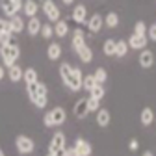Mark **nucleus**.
Wrapping results in <instances>:
<instances>
[{"mask_svg": "<svg viewBox=\"0 0 156 156\" xmlns=\"http://www.w3.org/2000/svg\"><path fill=\"white\" fill-rule=\"evenodd\" d=\"M19 54H21V48L15 43H6L0 48V56H2V62H4L6 67H11L19 60Z\"/></svg>", "mask_w": 156, "mask_h": 156, "instance_id": "nucleus-1", "label": "nucleus"}, {"mask_svg": "<svg viewBox=\"0 0 156 156\" xmlns=\"http://www.w3.org/2000/svg\"><path fill=\"white\" fill-rule=\"evenodd\" d=\"M43 11H45L48 21H52V23L60 21V15L62 13H60V8L54 4V0H45V2H43Z\"/></svg>", "mask_w": 156, "mask_h": 156, "instance_id": "nucleus-2", "label": "nucleus"}, {"mask_svg": "<svg viewBox=\"0 0 156 156\" xmlns=\"http://www.w3.org/2000/svg\"><path fill=\"white\" fill-rule=\"evenodd\" d=\"M15 145H17V151L21 152V154H30V152L35 149L34 141L28 138V136H17V140H15Z\"/></svg>", "mask_w": 156, "mask_h": 156, "instance_id": "nucleus-3", "label": "nucleus"}, {"mask_svg": "<svg viewBox=\"0 0 156 156\" xmlns=\"http://www.w3.org/2000/svg\"><path fill=\"white\" fill-rule=\"evenodd\" d=\"M67 87L71 91H80L82 89V73H80V69L73 67V73H71V78L67 82Z\"/></svg>", "mask_w": 156, "mask_h": 156, "instance_id": "nucleus-4", "label": "nucleus"}, {"mask_svg": "<svg viewBox=\"0 0 156 156\" xmlns=\"http://www.w3.org/2000/svg\"><path fill=\"white\" fill-rule=\"evenodd\" d=\"M65 147V134L63 132H56L52 136V140H50V145H48V152L54 154L56 151H60Z\"/></svg>", "mask_w": 156, "mask_h": 156, "instance_id": "nucleus-5", "label": "nucleus"}, {"mask_svg": "<svg viewBox=\"0 0 156 156\" xmlns=\"http://www.w3.org/2000/svg\"><path fill=\"white\" fill-rule=\"evenodd\" d=\"M152 63H154V52L149 50V48H141V54H140V65H141L143 69H149V67H152Z\"/></svg>", "mask_w": 156, "mask_h": 156, "instance_id": "nucleus-6", "label": "nucleus"}, {"mask_svg": "<svg viewBox=\"0 0 156 156\" xmlns=\"http://www.w3.org/2000/svg\"><path fill=\"white\" fill-rule=\"evenodd\" d=\"M0 8H2L4 15H8V17L17 15V13H19V9H21V6H17L13 0H0Z\"/></svg>", "mask_w": 156, "mask_h": 156, "instance_id": "nucleus-7", "label": "nucleus"}, {"mask_svg": "<svg viewBox=\"0 0 156 156\" xmlns=\"http://www.w3.org/2000/svg\"><path fill=\"white\" fill-rule=\"evenodd\" d=\"M147 41H149V39H147L145 35L132 34V35H130V39H128V45H130L132 48H138V50H141V48H145V47H147Z\"/></svg>", "mask_w": 156, "mask_h": 156, "instance_id": "nucleus-8", "label": "nucleus"}, {"mask_svg": "<svg viewBox=\"0 0 156 156\" xmlns=\"http://www.w3.org/2000/svg\"><path fill=\"white\" fill-rule=\"evenodd\" d=\"M86 19H87V8L84 4H78L73 9V21L74 23H86Z\"/></svg>", "mask_w": 156, "mask_h": 156, "instance_id": "nucleus-9", "label": "nucleus"}, {"mask_svg": "<svg viewBox=\"0 0 156 156\" xmlns=\"http://www.w3.org/2000/svg\"><path fill=\"white\" fill-rule=\"evenodd\" d=\"M102 24H104V19L99 15V13H95L89 21H87V26H89V30L95 34V32H101V28H102Z\"/></svg>", "mask_w": 156, "mask_h": 156, "instance_id": "nucleus-10", "label": "nucleus"}, {"mask_svg": "<svg viewBox=\"0 0 156 156\" xmlns=\"http://www.w3.org/2000/svg\"><path fill=\"white\" fill-rule=\"evenodd\" d=\"M87 113H89V108H87V99H80V101H78V102L74 104V115L82 119V117H86Z\"/></svg>", "mask_w": 156, "mask_h": 156, "instance_id": "nucleus-11", "label": "nucleus"}, {"mask_svg": "<svg viewBox=\"0 0 156 156\" xmlns=\"http://www.w3.org/2000/svg\"><path fill=\"white\" fill-rule=\"evenodd\" d=\"M9 30L13 34H19V32H23L24 30V21H23V17H19V15H13L9 19Z\"/></svg>", "mask_w": 156, "mask_h": 156, "instance_id": "nucleus-12", "label": "nucleus"}, {"mask_svg": "<svg viewBox=\"0 0 156 156\" xmlns=\"http://www.w3.org/2000/svg\"><path fill=\"white\" fill-rule=\"evenodd\" d=\"M50 115H52L54 125H63L65 119H67V113H65L63 108H54V110H50Z\"/></svg>", "mask_w": 156, "mask_h": 156, "instance_id": "nucleus-13", "label": "nucleus"}, {"mask_svg": "<svg viewBox=\"0 0 156 156\" xmlns=\"http://www.w3.org/2000/svg\"><path fill=\"white\" fill-rule=\"evenodd\" d=\"M74 149H76L78 156H89V154H91V145H89L87 141H84V140H76Z\"/></svg>", "mask_w": 156, "mask_h": 156, "instance_id": "nucleus-14", "label": "nucleus"}, {"mask_svg": "<svg viewBox=\"0 0 156 156\" xmlns=\"http://www.w3.org/2000/svg\"><path fill=\"white\" fill-rule=\"evenodd\" d=\"M97 125L99 126H108L110 125V112L106 108L97 110Z\"/></svg>", "mask_w": 156, "mask_h": 156, "instance_id": "nucleus-15", "label": "nucleus"}, {"mask_svg": "<svg viewBox=\"0 0 156 156\" xmlns=\"http://www.w3.org/2000/svg\"><path fill=\"white\" fill-rule=\"evenodd\" d=\"M41 26H43L41 21H39V19L34 15V17H30V21H28V26H26V28H28V34H30V35H37L39 30H41Z\"/></svg>", "mask_w": 156, "mask_h": 156, "instance_id": "nucleus-16", "label": "nucleus"}, {"mask_svg": "<svg viewBox=\"0 0 156 156\" xmlns=\"http://www.w3.org/2000/svg\"><path fill=\"white\" fill-rule=\"evenodd\" d=\"M67 32H69V23L67 21H56V24H54V34L58 35V37H65L67 35Z\"/></svg>", "mask_w": 156, "mask_h": 156, "instance_id": "nucleus-17", "label": "nucleus"}, {"mask_svg": "<svg viewBox=\"0 0 156 156\" xmlns=\"http://www.w3.org/2000/svg\"><path fill=\"white\" fill-rule=\"evenodd\" d=\"M47 56H48V60H60V56H62V47L58 45V43H50L48 48H47Z\"/></svg>", "mask_w": 156, "mask_h": 156, "instance_id": "nucleus-18", "label": "nucleus"}, {"mask_svg": "<svg viewBox=\"0 0 156 156\" xmlns=\"http://www.w3.org/2000/svg\"><path fill=\"white\" fill-rule=\"evenodd\" d=\"M8 69H9V80L11 82H21L23 80V67H19L17 63H13Z\"/></svg>", "mask_w": 156, "mask_h": 156, "instance_id": "nucleus-19", "label": "nucleus"}, {"mask_svg": "<svg viewBox=\"0 0 156 156\" xmlns=\"http://www.w3.org/2000/svg\"><path fill=\"white\" fill-rule=\"evenodd\" d=\"M78 52V56H80V60L84 62V63H89L91 60H93V52H91V48L87 47V45H84V47H80L76 50Z\"/></svg>", "mask_w": 156, "mask_h": 156, "instance_id": "nucleus-20", "label": "nucleus"}, {"mask_svg": "<svg viewBox=\"0 0 156 156\" xmlns=\"http://www.w3.org/2000/svg\"><path fill=\"white\" fill-rule=\"evenodd\" d=\"M37 11H39V4L34 2V0H26V2H24V15L34 17Z\"/></svg>", "mask_w": 156, "mask_h": 156, "instance_id": "nucleus-21", "label": "nucleus"}, {"mask_svg": "<svg viewBox=\"0 0 156 156\" xmlns=\"http://www.w3.org/2000/svg\"><path fill=\"white\" fill-rule=\"evenodd\" d=\"M86 45V41H84V34H82V30H74V37H73V48L74 50H78L80 47H84Z\"/></svg>", "mask_w": 156, "mask_h": 156, "instance_id": "nucleus-22", "label": "nucleus"}, {"mask_svg": "<svg viewBox=\"0 0 156 156\" xmlns=\"http://www.w3.org/2000/svg\"><path fill=\"white\" fill-rule=\"evenodd\" d=\"M152 121H154V112H152L151 108H143V110H141V123H143L145 126H149Z\"/></svg>", "mask_w": 156, "mask_h": 156, "instance_id": "nucleus-23", "label": "nucleus"}, {"mask_svg": "<svg viewBox=\"0 0 156 156\" xmlns=\"http://www.w3.org/2000/svg\"><path fill=\"white\" fill-rule=\"evenodd\" d=\"M71 73H73V67H71L69 63H62V67H60V76H62V80H63L65 86H67L69 78H71Z\"/></svg>", "mask_w": 156, "mask_h": 156, "instance_id": "nucleus-24", "label": "nucleus"}, {"mask_svg": "<svg viewBox=\"0 0 156 156\" xmlns=\"http://www.w3.org/2000/svg\"><path fill=\"white\" fill-rule=\"evenodd\" d=\"M89 97H93V99H102V97H104V87H102V84H99V82H97L91 89H89Z\"/></svg>", "mask_w": 156, "mask_h": 156, "instance_id": "nucleus-25", "label": "nucleus"}, {"mask_svg": "<svg viewBox=\"0 0 156 156\" xmlns=\"http://www.w3.org/2000/svg\"><path fill=\"white\" fill-rule=\"evenodd\" d=\"M23 78H24L26 84H32V82H37V80H39L35 69H26V71H23Z\"/></svg>", "mask_w": 156, "mask_h": 156, "instance_id": "nucleus-26", "label": "nucleus"}, {"mask_svg": "<svg viewBox=\"0 0 156 156\" xmlns=\"http://www.w3.org/2000/svg\"><path fill=\"white\" fill-rule=\"evenodd\" d=\"M104 24H106V26H110V28H115L117 24H119V15L113 13V11H110V13L104 17Z\"/></svg>", "mask_w": 156, "mask_h": 156, "instance_id": "nucleus-27", "label": "nucleus"}, {"mask_svg": "<svg viewBox=\"0 0 156 156\" xmlns=\"http://www.w3.org/2000/svg\"><path fill=\"white\" fill-rule=\"evenodd\" d=\"M102 50H104L106 56H115V41H113V39H106Z\"/></svg>", "mask_w": 156, "mask_h": 156, "instance_id": "nucleus-28", "label": "nucleus"}, {"mask_svg": "<svg viewBox=\"0 0 156 156\" xmlns=\"http://www.w3.org/2000/svg\"><path fill=\"white\" fill-rule=\"evenodd\" d=\"M126 50H128V45L125 43V41H115V56H125L126 54Z\"/></svg>", "mask_w": 156, "mask_h": 156, "instance_id": "nucleus-29", "label": "nucleus"}, {"mask_svg": "<svg viewBox=\"0 0 156 156\" xmlns=\"http://www.w3.org/2000/svg\"><path fill=\"white\" fill-rule=\"evenodd\" d=\"M95 84H97V80H95V76H93V74H87V76H84V78H82V87H84V89H87V91H89Z\"/></svg>", "mask_w": 156, "mask_h": 156, "instance_id": "nucleus-30", "label": "nucleus"}, {"mask_svg": "<svg viewBox=\"0 0 156 156\" xmlns=\"http://www.w3.org/2000/svg\"><path fill=\"white\" fill-rule=\"evenodd\" d=\"M93 76H95V80L99 82V84H104V82H106V78H108V73H106L104 69H101V67H99V69L95 71V74H93Z\"/></svg>", "mask_w": 156, "mask_h": 156, "instance_id": "nucleus-31", "label": "nucleus"}, {"mask_svg": "<svg viewBox=\"0 0 156 156\" xmlns=\"http://www.w3.org/2000/svg\"><path fill=\"white\" fill-rule=\"evenodd\" d=\"M39 32H41V35H43L45 39H50V37H52V34H54V28H52L50 24H43Z\"/></svg>", "mask_w": 156, "mask_h": 156, "instance_id": "nucleus-32", "label": "nucleus"}, {"mask_svg": "<svg viewBox=\"0 0 156 156\" xmlns=\"http://www.w3.org/2000/svg\"><path fill=\"white\" fill-rule=\"evenodd\" d=\"M134 34H138V35H147V26H145V23H136V26H134Z\"/></svg>", "mask_w": 156, "mask_h": 156, "instance_id": "nucleus-33", "label": "nucleus"}, {"mask_svg": "<svg viewBox=\"0 0 156 156\" xmlns=\"http://www.w3.org/2000/svg\"><path fill=\"white\" fill-rule=\"evenodd\" d=\"M87 108H89V112H97V110H99V99L89 97V99H87Z\"/></svg>", "mask_w": 156, "mask_h": 156, "instance_id": "nucleus-34", "label": "nucleus"}, {"mask_svg": "<svg viewBox=\"0 0 156 156\" xmlns=\"http://www.w3.org/2000/svg\"><path fill=\"white\" fill-rule=\"evenodd\" d=\"M8 32H11L9 30V21H6V19H0V35L2 34H8ZM13 34V32H11Z\"/></svg>", "mask_w": 156, "mask_h": 156, "instance_id": "nucleus-35", "label": "nucleus"}, {"mask_svg": "<svg viewBox=\"0 0 156 156\" xmlns=\"http://www.w3.org/2000/svg\"><path fill=\"white\" fill-rule=\"evenodd\" d=\"M37 95L39 97H47V87H45V84H41L37 80Z\"/></svg>", "mask_w": 156, "mask_h": 156, "instance_id": "nucleus-36", "label": "nucleus"}, {"mask_svg": "<svg viewBox=\"0 0 156 156\" xmlns=\"http://www.w3.org/2000/svg\"><path fill=\"white\" fill-rule=\"evenodd\" d=\"M43 123H45V126H54V121H52V115H50V112L48 113H45V117H43Z\"/></svg>", "mask_w": 156, "mask_h": 156, "instance_id": "nucleus-37", "label": "nucleus"}, {"mask_svg": "<svg viewBox=\"0 0 156 156\" xmlns=\"http://www.w3.org/2000/svg\"><path fill=\"white\" fill-rule=\"evenodd\" d=\"M147 32H149V37H151V41H156V24H151Z\"/></svg>", "mask_w": 156, "mask_h": 156, "instance_id": "nucleus-38", "label": "nucleus"}, {"mask_svg": "<svg viewBox=\"0 0 156 156\" xmlns=\"http://www.w3.org/2000/svg\"><path fill=\"white\" fill-rule=\"evenodd\" d=\"M128 147H130V151H138V147H140V143H138V140H130V143H128Z\"/></svg>", "mask_w": 156, "mask_h": 156, "instance_id": "nucleus-39", "label": "nucleus"}, {"mask_svg": "<svg viewBox=\"0 0 156 156\" xmlns=\"http://www.w3.org/2000/svg\"><path fill=\"white\" fill-rule=\"evenodd\" d=\"M65 156H78V152L74 147H69V149H65Z\"/></svg>", "mask_w": 156, "mask_h": 156, "instance_id": "nucleus-40", "label": "nucleus"}, {"mask_svg": "<svg viewBox=\"0 0 156 156\" xmlns=\"http://www.w3.org/2000/svg\"><path fill=\"white\" fill-rule=\"evenodd\" d=\"M4 76H6V69L0 65V80H4Z\"/></svg>", "mask_w": 156, "mask_h": 156, "instance_id": "nucleus-41", "label": "nucleus"}, {"mask_svg": "<svg viewBox=\"0 0 156 156\" xmlns=\"http://www.w3.org/2000/svg\"><path fill=\"white\" fill-rule=\"evenodd\" d=\"M62 2H63L65 6H69V4H73V2H74V0H62Z\"/></svg>", "mask_w": 156, "mask_h": 156, "instance_id": "nucleus-42", "label": "nucleus"}, {"mask_svg": "<svg viewBox=\"0 0 156 156\" xmlns=\"http://www.w3.org/2000/svg\"><path fill=\"white\" fill-rule=\"evenodd\" d=\"M13 2H15L17 6H23V0H13Z\"/></svg>", "mask_w": 156, "mask_h": 156, "instance_id": "nucleus-43", "label": "nucleus"}, {"mask_svg": "<svg viewBox=\"0 0 156 156\" xmlns=\"http://www.w3.org/2000/svg\"><path fill=\"white\" fill-rule=\"evenodd\" d=\"M143 156H152V152H151V151H147V152H143Z\"/></svg>", "mask_w": 156, "mask_h": 156, "instance_id": "nucleus-44", "label": "nucleus"}, {"mask_svg": "<svg viewBox=\"0 0 156 156\" xmlns=\"http://www.w3.org/2000/svg\"><path fill=\"white\" fill-rule=\"evenodd\" d=\"M0 156H6V154H4V151H2V149H0Z\"/></svg>", "mask_w": 156, "mask_h": 156, "instance_id": "nucleus-45", "label": "nucleus"}, {"mask_svg": "<svg viewBox=\"0 0 156 156\" xmlns=\"http://www.w3.org/2000/svg\"><path fill=\"white\" fill-rule=\"evenodd\" d=\"M34 2H37V4H39V2H41V0H34Z\"/></svg>", "mask_w": 156, "mask_h": 156, "instance_id": "nucleus-46", "label": "nucleus"}, {"mask_svg": "<svg viewBox=\"0 0 156 156\" xmlns=\"http://www.w3.org/2000/svg\"><path fill=\"white\" fill-rule=\"evenodd\" d=\"M48 156H54V154H50V152H48Z\"/></svg>", "mask_w": 156, "mask_h": 156, "instance_id": "nucleus-47", "label": "nucleus"}]
</instances>
